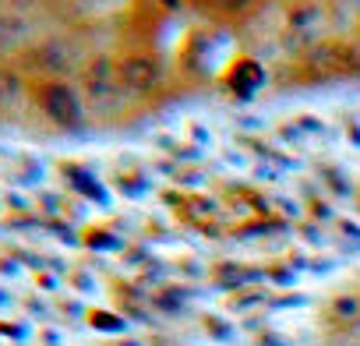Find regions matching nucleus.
<instances>
[{
  "label": "nucleus",
  "instance_id": "nucleus-1",
  "mask_svg": "<svg viewBox=\"0 0 360 346\" xmlns=\"http://www.w3.org/2000/svg\"><path fill=\"white\" fill-rule=\"evenodd\" d=\"M124 78H127L138 92H148V89H155V85H159L162 71H159V64H155V60H148V57H134V60H127V64H124Z\"/></svg>",
  "mask_w": 360,
  "mask_h": 346
},
{
  "label": "nucleus",
  "instance_id": "nucleus-2",
  "mask_svg": "<svg viewBox=\"0 0 360 346\" xmlns=\"http://www.w3.org/2000/svg\"><path fill=\"white\" fill-rule=\"evenodd\" d=\"M216 8H223V11H240V8H248L251 0H212Z\"/></svg>",
  "mask_w": 360,
  "mask_h": 346
}]
</instances>
